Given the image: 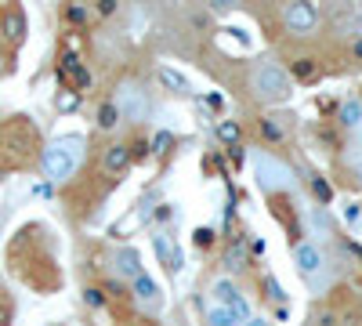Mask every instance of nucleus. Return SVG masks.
I'll return each mask as SVG.
<instances>
[{
    "label": "nucleus",
    "mask_w": 362,
    "mask_h": 326,
    "mask_svg": "<svg viewBox=\"0 0 362 326\" xmlns=\"http://www.w3.org/2000/svg\"><path fill=\"white\" fill-rule=\"evenodd\" d=\"M33 153H37V127L25 116H15L0 127V167H25Z\"/></svg>",
    "instance_id": "nucleus-1"
},
{
    "label": "nucleus",
    "mask_w": 362,
    "mask_h": 326,
    "mask_svg": "<svg viewBox=\"0 0 362 326\" xmlns=\"http://www.w3.org/2000/svg\"><path fill=\"white\" fill-rule=\"evenodd\" d=\"M250 87H254V98H257V102H283V98L290 95V76H286L279 66L268 62V66L254 69Z\"/></svg>",
    "instance_id": "nucleus-2"
},
{
    "label": "nucleus",
    "mask_w": 362,
    "mask_h": 326,
    "mask_svg": "<svg viewBox=\"0 0 362 326\" xmlns=\"http://www.w3.org/2000/svg\"><path fill=\"white\" fill-rule=\"evenodd\" d=\"M254 177H257V185L264 192H279V189L293 185V170L286 163H279L276 156H264V153L254 156Z\"/></svg>",
    "instance_id": "nucleus-3"
},
{
    "label": "nucleus",
    "mask_w": 362,
    "mask_h": 326,
    "mask_svg": "<svg viewBox=\"0 0 362 326\" xmlns=\"http://www.w3.org/2000/svg\"><path fill=\"white\" fill-rule=\"evenodd\" d=\"M112 105L119 112V120H131V124H138V120H145V116H148V98H145V91H141L138 83H124V87H119Z\"/></svg>",
    "instance_id": "nucleus-4"
},
{
    "label": "nucleus",
    "mask_w": 362,
    "mask_h": 326,
    "mask_svg": "<svg viewBox=\"0 0 362 326\" xmlns=\"http://www.w3.org/2000/svg\"><path fill=\"white\" fill-rule=\"evenodd\" d=\"M40 167H44V177H51V182H66V177L76 170V160H73V156H66V153L51 141L47 149L40 153Z\"/></svg>",
    "instance_id": "nucleus-5"
},
{
    "label": "nucleus",
    "mask_w": 362,
    "mask_h": 326,
    "mask_svg": "<svg viewBox=\"0 0 362 326\" xmlns=\"http://www.w3.org/2000/svg\"><path fill=\"white\" fill-rule=\"evenodd\" d=\"M58 76L69 80V91H76V95L90 87V73H87V66L80 62L76 54H62V62H58Z\"/></svg>",
    "instance_id": "nucleus-6"
},
{
    "label": "nucleus",
    "mask_w": 362,
    "mask_h": 326,
    "mask_svg": "<svg viewBox=\"0 0 362 326\" xmlns=\"http://www.w3.org/2000/svg\"><path fill=\"white\" fill-rule=\"evenodd\" d=\"M283 18H286V25L293 29V33H312V29L319 25V11H315V4H305V0L290 4Z\"/></svg>",
    "instance_id": "nucleus-7"
},
{
    "label": "nucleus",
    "mask_w": 362,
    "mask_h": 326,
    "mask_svg": "<svg viewBox=\"0 0 362 326\" xmlns=\"http://www.w3.org/2000/svg\"><path fill=\"white\" fill-rule=\"evenodd\" d=\"M0 40L11 44V47H18L25 40V15L18 8H4V11H0Z\"/></svg>",
    "instance_id": "nucleus-8"
},
{
    "label": "nucleus",
    "mask_w": 362,
    "mask_h": 326,
    "mask_svg": "<svg viewBox=\"0 0 362 326\" xmlns=\"http://www.w3.org/2000/svg\"><path fill=\"white\" fill-rule=\"evenodd\" d=\"M214 293H218L221 308H228V312H232V315H235L239 322H247V319H250V312H247V301L239 298V290H235L232 283H225V279H221V283L214 286Z\"/></svg>",
    "instance_id": "nucleus-9"
},
{
    "label": "nucleus",
    "mask_w": 362,
    "mask_h": 326,
    "mask_svg": "<svg viewBox=\"0 0 362 326\" xmlns=\"http://www.w3.org/2000/svg\"><path fill=\"white\" fill-rule=\"evenodd\" d=\"M156 257L163 261V269L170 272V276H177L181 272V264H185V261H181V250H177V243H170V235L167 232H156Z\"/></svg>",
    "instance_id": "nucleus-10"
},
{
    "label": "nucleus",
    "mask_w": 362,
    "mask_h": 326,
    "mask_svg": "<svg viewBox=\"0 0 362 326\" xmlns=\"http://www.w3.org/2000/svg\"><path fill=\"white\" fill-rule=\"evenodd\" d=\"M293 264H297V272L300 276H315L319 269H322V254H319V247H312V243H300L297 250H293Z\"/></svg>",
    "instance_id": "nucleus-11"
},
{
    "label": "nucleus",
    "mask_w": 362,
    "mask_h": 326,
    "mask_svg": "<svg viewBox=\"0 0 362 326\" xmlns=\"http://www.w3.org/2000/svg\"><path fill=\"white\" fill-rule=\"evenodd\" d=\"M102 167L109 174H124L131 167V149H127V145H109L105 156H102Z\"/></svg>",
    "instance_id": "nucleus-12"
},
{
    "label": "nucleus",
    "mask_w": 362,
    "mask_h": 326,
    "mask_svg": "<svg viewBox=\"0 0 362 326\" xmlns=\"http://www.w3.org/2000/svg\"><path fill=\"white\" fill-rule=\"evenodd\" d=\"M116 276H127V279L141 276V257H138V250H131V247L116 250Z\"/></svg>",
    "instance_id": "nucleus-13"
},
{
    "label": "nucleus",
    "mask_w": 362,
    "mask_h": 326,
    "mask_svg": "<svg viewBox=\"0 0 362 326\" xmlns=\"http://www.w3.org/2000/svg\"><path fill=\"white\" fill-rule=\"evenodd\" d=\"M156 76H160V83L167 87V91H174V95H189V91H192V87H189V80L181 76L177 69H170V66H163Z\"/></svg>",
    "instance_id": "nucleus-14"
},
{
    "label": "nucleus",
    "mask_w": 362,
    "mask_h": 326,
    "mask_svg": "<svg viewBox=\"0 0 362 326\" xmlns=\"http://www.w3.org/2000/svg\"><path fill=\"white\" fill-rule=\"evenodd\" d=\"M134 293H138V301H148V305H160V286L148 279L145 272L134 276Z\"/></svg>",
    "instance_id": "nucleus-15"
},
{
    "label": "nucleus",
    "mask_w": 362,
    "mask_h": 326,
    "mask_svg": "<svg viewBox=\"0 0 362 326\" xmlns=\"http://www.w3.org/2000/svg\"><path fill=\"white\" fill-rule=\"evenodd\" d=\"M341 124H344L348 131H358V127H362V102H358V98H348V102L341 105Z\"/></svg>",
    "instance_id": "nucleus-16"
},
{
    "label": "nucleus",
    "mask_w": 362,
    "mask_h": 326,
    "mask_svg": "<svg viewBox=\"0 0 362 326\" xmlns=\"http://www.w3.org/2000/svg\"><path fill=\"white\" fill-rule=\"evenodd\" d=\"M54 145H58L66 156H73V160H80V153H83V138H80V134H66V138H58Z\"/></svg>",
    "instance_id": "nucleus-17"
},
{
    "label": "nucleus",
    "mask_w": 362,
    "mask_h": 326,
    "mask_svg": "<svg viewBox=\"0 0 362 326\" xmlns=\"http://www.w3.org/2000/svg\"><path fill=\"white\" fill-rule=\"evenodd\" d=\"M206 322H210V326H239V319H235L228 308H221V305L206 312Z\"/></svg>",
    "instance_id": "nucleus-18"
},
{
    "label": "nucleus",
    "mask_w": 362,
    "mask_h": 326,
    "mask_svg": "<svg viewBox=\"0 0 362 326\" xmlns=\"http://www.w3.org/2000/svg\"><path fill=\"white\" fill-rule=\"evenodd\" d=\"M218 138H221L225 145H235L239 138H243V131H239L235 120H221V124H218Z\"/></svg>",
    "instance_id": "nucleus-19"
},
{
    "label": "nucleus",
    "mask_w": 362,
    "mask_h": 326,
    "mask_svg": "<svg viewBox=\"0 0 362 326\" xmlns=\"http://www.w3.org/2000/svg\"><path fill=\"white\" fill-rule=\"evenodd\" d=\"M116 124H119V112H116L112 102H105V105L98 109V127H102V131H112Z\"/></svg>",
    "instance_id": "nucleus-20"
},
{
    "label": "nucleus",
    "mask_w": 362,
    "mask_h": 326,
    "mask_svg": "<svg viewBox=\"0 0 362 326\" xmlns=\"http://www.w3.org/2000/svg\"><path fill=\"white\" fill-rule=\"evenodd\" d=\"M54 105H58V112H76V105H80V95L76 91H58V98H54Z\"/></svg>",
    "instance_id": "nucleus-21"
},
{
    "label": "nucleus",
    "mask_w": 362,
    "mask_h": 326,
    "mask_svg": "<svg viewBox=\"0 0 362 326\" xmlns=\"http://www.w3.org/2000/svg\"><path fill=\"white\" fill-rule=\"evenodd\" d=\"M293 73H297L300 80H308V76H315V62H312V58H297V66H293Z\"/></svg>",
    "instance_id": "nucleus-22"
},
{
    "label": "nucleus",
    "mask_w": 362,
    "mask_h": 326,
    "mask_svg": "<svg viewBox=\"0 0 362 326\" xmlns=\"http://www.w3.org/2000/svg\"><path fill=\"white\" fill-rule=\"evenodd\" d=\"M170 141H174V134H170V131H160V134L153 138V153H167Z\"/></svg>",
    "instance_id": "nucleus-23"
},
{
    "label": "nucleus",
    "mask_w": 362,
    "mask_h": 326,
    "mask_svg": "<svg viewBox=\"0 0 362 326\" xmlns=\"http://www.w3.org/2000/svg\"><path fill=\"white\" fill-rule=\"evenodd\" d=\"M83 301H87L90 308H102V305H105V298H102V290H95V286H87V290H83Z\"/></svg>",
    "instance_id": "nucleus-24"
},
{
    "label": "nucleus",
    "mask_w": 362,
    "mask_h": 326,
    "mask_svg": "<svg viewBox=\"0 0 362 326\" xmlns=\"http://www.w3.org/2000/svg\"><path fill=\"white\" fill-rule=\"evenodd\" d=\"M312 192H315L322 203H329V196H334V192H329V185L322 182V177H312Z\"/></svg>",
    "instance_id": "nucleus-25"
},
{
    "label": "nucleus",
    "mask_w": 362,
    "mask_h": 326,
    "mask_svg": "<svg viewBox=\"0 0 362 326\" xmlns=\"http://www.w3.org/2000/svg\"><path fill=\"white\" fill-rule=\"evenodd\" d=\"M192 240H196V247H210V243H214V232H210V228H196Z\"/></svg>",
    "instance_id": "nucleus-26"
},
{
    "label": "nucleus",
    "mask_w": 362,
    "mask_h": 326,
    "mask_svg": "<svg viewBox=\"0 0 362 326\" xmlns=\"http://www.w3.org/2000/svg\"><path fill=\"white\" fill-rule=\"evenodd\" d=\"M264 290H268V293H272V298H276V301H283V298H286V293H283V286H279L276 279H272V276L264 279Z\"/></svg>",
    "instance_id": "nucleus-27"
},
{
    "label": "nucleus",
    "mask_w": 362,
    "mask_h": 326,
    "mask_svg": "<svg viewBox=\"0 0 362 326\" xmlns=\"http://www.w3.org/2000/svg\"><path fill=\"white\" fill-rule=\"evenodd\" d=\"M66 15H69V22H87V8L83 4H73Z\"/></svg>",
    "instance_id": "nucleus-28"
},
{
    "label": "nucleus",
    "mask_w": 362,
    "mask_h": 326,
    "mask_svg": "<svg viewBox=\"0 0 362 326\" xmlns=\"http://www.w3.org/2000/svg\"><path fill=\"white\" fill-rule=\"evenodd\" d=\"M261 131H264V134H268L272 141H279V138H283V131H279L276 124H272V120H264V124H261Z\"/></svg>",
    "instance_id": "nucleus-29"
},
{
    "label": "nucleus",
    "mask_w": 362,
    "mask_h": 326,
    "mask_svg": "<svg viewBox=\"0 0 362 326\" xmlns=\"http://www.w3.org/2000/svg\"><path fill=\"white\" fill-rule=\"evenodd\" d=\"M0 326H11V305L0 301Z\"/></svg>",
    "instance_id": "nucleus-30"
},
{
    "label": "nucleus",
    "mask_w": 362,
    "mask_h": 326,
    "mask_svg": "<svg viewBox=\"0 0 362 326\" xmlns=\"http://www.w3.org/2000/svg\"><path fill=\"white\" fill-rule=\"evenodd\" d=\"M98 11H102V15H112L116 4H112V0H98Z\"/></svg>",
    "instance_id": "nucleus-31"
},
{
    "label": "nucleus",
    "mask_w": 362,
    "mask_h": 326,
    "mask_svg": "<svg viewBox=\"0 0 362 326\" xmlns=\"http://www.w3.org/2000/svg\"><path fill=\"white\" fill-rule=\"evenodd\" d=\"M319 326H334V315H329V312H322V315H319Z\"/></svg>",
    "instance_id": "nucleus-32"
},
{
    "label": "nucleus",
    "mask_w": 362,
    "mask_h": 326,
    "mask_svg": "<svg viewBox=\"0 0 362 326\" xmlns=\"http://www.w3.org/2000/svg\"><path fill=\"white\" fill-rule=\"evenodd\" d=\"M351 51H355V58H362V40H358V44H355Z\"/></svg>",
    "instance_id": "nucleus-33"
},
{
    "label": "nucleus",
    "mask_w": 362,
    "mask_h": 326,
    "mask_svg": "<svg viewBox=\"0 0 362 326\" xmlns=\"http://www.w3.org/2000/svg\"><path fill=\"white\" fill-rule=\"evenodd\" d=\"M247 326H264V322L261 319H247Z\"/></svg>",
    "instance_id": "nucleus-34"
},
{
    "label": "nucleus",
    "mask_w": 362,
    "mask_h": 326,
    "mask_svg": "<svg viewBox=\"0 0 362 326\" xmlns=\"http://www.w3.org/2000/svg\"><path fill=\"white\" fill-rule=\"evenodd\" d=\"M0 69H4V66H0Z\"/></svg>",
    "instance_id": "nucleus-35"
}]
</instances>
